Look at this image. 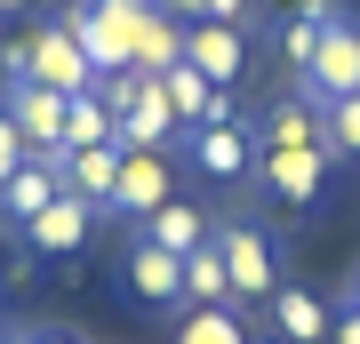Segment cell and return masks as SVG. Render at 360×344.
Wrapping results in <instances>:
<instances>
[{"label":"cell","mask_w":360,"mask_h":344,"mask_svg":"<svg viewBox=\"0 0 360 344\" xmlns=\"http://www.w3.org/2000/svg\"><path fill=\"white\" fill-rule=\"evenodd\" d=\"M96 96L112 104V144H120V153H160V144L184 128L176 113H168L160 72H104Z\"/></svg>","instance_id":"6da1fadb"},{"label":"cell","mask_w":360,"mask_h":344,"mask_svg":"<svg viewBox=\"0 0 360 344\" xmlns=\"http://www.w3.org/2000/svg\"><path fill=\"white\" fill-rule=\"evenodd\" d=\"M296 96L304 104H336V96H360V16L336 8L321 25V49L304 56V72H296Z\"/></svg>","instance_id":"7a4b0ae2"},{"label":"cell","mask_w":360,"mask_h":344,"mask_svg":"<svg viewBox=\"0 0 360 344\" xmlns=\"http://www.w3.org/2000/svg\"><path fill=\"white\" fill-rule=\"evenodd\" d=\"M8 80H40V89H56V96H80V89H96V64L72 40V25H49V32H32L25 49H8Z\"/></svg>","instance_id":"3957f363"},{"label":"cell","mask_w":360,"mask_h":344,"mask_svg":"<svg viewBox=\"0 0 360 344\" xmlns=\"http://www.w3.org/2000/svg\"><path fill=\"white\" fill-rule=\"evenodd\" d=\"M136 16H144V0H80V8L65 16L72 40H80V49H89V64H96V80H104V72H129Z\"/></svg>","instance_id":"277c9868"},{"label":"cell","mask_w":360,"mask_h":344,"mask_svg":"<svg viewBox=\"0 0 360 344\" xmlns=\"http://www.w3.org/2000/svg\"><path fill=\"white\" fill-rule=\"evenodd\" d=\"M224 256V272H232V305H264L272 288H281V256H272V232L264 224H224V232H208Z\"/></svg>","instance_id":"5b68a950"},{"label":"cell","mask_w":360,"mask_h":344,"mask_svg":"<svg viewBox=\"0 0 360 344\" xmlns=\"http://www.w3.org/2000/svg\"><path fill=\"white\" fill-rule=\"evenodd\" d=\"M0 113L25 128L32 160H56V153H65V96H56V89H40V80H8V89H0Z\"/></svg>","instance_id":"8992f818"},{"label":"cell","mask_w":360,"mask_h":344,"mask_svg":"<svg viewBox=\"0 0 360 344\" xmlns=\"http://www.w3.org/2000/svg\"><path fill=\"white\" fill-rule=\"evenodd\" d=\"M193 168L217 177V184H240L248 168H257V128H248V120H208V128H193Z\"/></svg>","instance_id":"52a82bcc"},{"label":"cell","mask_w":360,"mask_h":344,"mask_svg":"<svg viewBox=\"0 0 360 344\" xmlns=\"http://www.w3.org/2000/svg\"><path fill=\"white\" fill-rule=\"evenodd\" d=\"M168 200H176V168H168L160 153H120V184H112V208H120V217L144 224Z\"/></svg>","instance_id":"ba28073f"},{"label":"cell","mask_w":360,"mask_h":344,"mask_svg":"<svg viewBox=\"0 0 360 344\" xmlns=\"http://www.w3.org/2000/svg\"><path fill=\"white\" fill-rule=\"evenodd\" d=\"M184 64H193V72H208L217 89H232V80L248 72V40H240V25H208V16H193V25H184Z\"/></svg>","instance_id":"9c48e42d"},{"label":"cell","mask_w":360,"mask_h":344,"mask_svg":"<svg viewBox=\"0 0 360 344\" xmlns=\"http://www.w3.org/2000/svg\"><path fill=\"white\" fill-rule=\"evenodd\" d=\"M257 184L281 208H312L328 184V153H257Z\"/></svg>","instance_id":"30bf717a"},{"label":"cell","mask_w":360,"mask_h":344,"mask_svg":"<svg viewBox=\"0 0 360 344\" xmlns=\"http://www.w3.org/2000/svg\"><path fill=\"white\" fill-rule=\"evenodd\" d=\"M257 153H328V120H321V104H304V96L272 104V113L257 120ZM328 160H336V153H328Z\"/></svg>","instance_id":"8fae6325"},{"label":"cell","mask_w":360,"mask_h":344,"mask_svg":"<svg viewBox=\"0 0 360 344\" xmlns=\"http://www.w3.org/2000/svg\"><path fill=\"white\" fill-rule=\"evenodd\" d=\"M120 281H129L144 305H184V256H168V248H153V241H129Z\"/></svg>","instance_id":"7c38bea8"},{"label":"cell","mask_w":360,"mask_h":344,"mask_svg":"<svg viewBox=\"0 0 360 344\" xmlns=\"http://www.w3.org/2000/svg\"><path fill=\"white\" fill-rule=\"evenodd\" d=\"M56 177H65V192H72V200H89V208H112V184H120V144L56 153Z\"/></svg>","instance_id":"4fadbf2b"},{"label":"cell","mask_w":360,"mask_h":344,"mask_svg":"<svg viewBox=\"0 0 360 344\" xmlns=\"http://www.w3.org/2000/svg\"><path fill=\"white\" fill-rule=\"evenodd\" d=\"M89 224H96V208H89V200H72V192H56V200L25 224V241H32L40 256H72L80 241H89Z\"/></svg>","instance_id":"5bb4252c"},{"label":"cell","mask_w":360,"mask_h":344,"mask_svg":"<svg viewBox=\"0 0 360 344\" xmlns=\"http://www.w3.org/2000/svg\"><path fill=\"white\" fill-rule=\"evenodd\" d=\"M184 56V16H168L160 0H144L136 16V49H129V72H168Z\"/></svg>","instance_id":"9a60e30c"},{"label":"cell","mask_w":360,"mask_h":344,"mask_svg":"<svg viewBox=\"0 0 360 344\" xmlns=\"http://www.w3.org/2000/svg\"><path fill=\"white\" fill-rule=\"evenodd\" d=\"M264 305H272V329H281V344H328V305H321L312 288H288V281H281Z\"/></svg>","instance_id":"2e32d148"},{"label":"cell","mask_w":360,"mask_h":344,"mask_svg":"<svg viewBox=\"0 0 360 344\" xmlns=\"http://www.w3.org/2000/svg\"><path fill=\"white\" fill-rule=\"evenodd\" d=\"M65 192V177H56V160H25L16 177H0V217H16V224H32L40 208Z\"/></svg>","instance_id":"e0dca14e"},{"label":"cell","mask_w":360,"mask_h":344,"mask_svg":"<svg viewBox=\"0 0 360 344\" xmlns=\"http://www.w3.org/2000/svg\"><path fill=\"white\" fill-rule=\"evenodd\" d=\"M144 241L168 248V256H193V248L208 241V217H200L193 200H168V208H153V217H144Z\"/></svg>","instance_id":"ac0fdd59"},{"label":"cell","mask_w":360,"mask_h":344,"mask_svg":"<svg viewBox=\"0 0 360 344\" xmlns=\"http://www.w3.org/2000/svg\"><path fill=\"white\" fill-rule=\"evenodd\" d=\"M89 144H112V104L96 89L65 96V153H89Z\"/></svg>","instance_id":"d6986e66"},{"label":"cell","mask_w":360,"mask_h":344,"mask_svg":"<svg viewBox=\"0 0 360 344\" xmlns=\"http://www.w3.org/2000/svg\"><path fill=\"white\" fill-rule=\"evenodd\" d=\"M184 296H193V305H232V272H224L217 241H200L193 256H184Z\"/></svg>","instance_id":"ffe728a7"},{"label":"cell","mask_w":360,"mask_h":344,"mask_svg":"<svg viewBox=\"0 0 360 344\" xmlns=\"http://www.w3.org/2000/svg\"><path fill=\"white\" fill-rule=\"evenodd\" d=\"M176 344H248V329H240L232 305H193L184 329H176Z\"/></svg>","instance_id":"44dd1931"},{"label":"cell","mask_w":360,"mask_h":344,"mask_svg":"<svg viewBox=\"0 0 360 344\" xmlns=\"http://www.w3.org/2000/svg\"><path fill=\"white\" fill-rule=\"evenodd\" d=\"M321 120H328V153H336V160H360V96L321 104Z\"/></svg>","instance_id":"7402d4cb"},{"label":"cell","mask_w":360,"mask_h":344,"mask_svg":"<svg viewBox=\"0 0 360 344\" xmlns=\"http://www.w3.org/2000/svg\"><path fill=\"white\" fill-rule=\"evenodd\" d=\"M321 49V16H281V56H288V72H304V56Z\"/></svg>","instance_id":"603a6c76"},{"label":"cell","mask_w":360,"mask_h":344,"mask_svg":"<svg viewBox=\"0 0 360 344\" xmlns=\"http://www.w3.org/2000/svg\"><path fill=\"white\" fill-rule=\"evenodd\" d=\"M32 160V144H25V128H16L8 113H0V177H16V168Z\"/></svg>","instance_id":"cb8c5ba5"},{"label":"cell","mask_w":360,"mask_h":344,"mask_svg":"<svg viewBox=\"0 0 360 344\" xmlns=\"http://www.w3.org/2000/svg\"><path fill=\"white\" fill-rule=\"evenodd\" d=\"M193 8L208 16V25H248V8H257V0H193Z\"/></svg>","instance_id":"d4e9b609"},{"label":"cell","mask_w":360,"mask_h":344,"mask_svg":"<svg viewBox=\"0 0 360 344\" xmlns=\"http://www.w3.org/2000/svg\"><path fill=\"white\" fill-rule=\"evenodd\" d=\"M328 344H360V312H345V320H328Z\"/></svg>","instance_id":"484cf974"},{"label":"cell","mask_w":360,"mask_h":344,"mask_svg":"<svg viewBox=\"0 0 360 344\" xmlns=\"http://www.w3.org/2000/svg\"><path fill=\"white\" fill-rule=\"evenodd\" d=\"M25 344H72V336H25Z\"/></svg>","instance_id":"4316f807"},{"label":"cell","mask_w":360,"mask_h":344,"mask_svg":"<svg viewBox=\"0 0 360 344\" xmlns=\"http://www.w3.org/2000/svg\"><path fill=\"white\" fill-rule=\"evenodd\" d=\"M345 312H360V281H352V305H345Z\"/></svg>","instance_id":"83f0119b"},{"label":"cell","mask_w":360,"mask_h":344,"mask_svg":"<svg viewBox=\"0 0 360 344\" xmlns=\"http://www.w3.org/2000/svg\"><path fill=\"white\" fill-rule=\"evenodd\" d=\"M0 8H16V0H0Z\"/></svg>","instance_id":"f1b7e54d"},{"label":"cell","mask_w":360,"mask_h":344,"mask_svg":"<svg viewBox=\"0 0 360 344\" xmlns=\"http://www.w3.org/2000/svg\"><path fill=\"white\" fill-rule=\"evenodd\" d=\"M0 344H8V336H0Z\"/></svg>","instance_id":"f546056e"}]
</instances>
